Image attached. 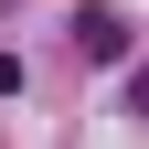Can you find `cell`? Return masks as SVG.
I'll use <instances>...</instances> for the list:
<instances>
[{
	"mask_svg": "<svg viewBox=\"0 0 149 149\" xmlns=\"http://www.w3.org/2000/svg\"><path fill=\"white\" fill-rule=\"evenodd\" d=\"M128 43H139L128 11H74V53H85V64H128Z\"/></svg>",
	"mask_w": 149,
	"mask_h": 149,
	"instance_id": "6da1fadb",
	"label": "cell"
}]
</instances>
